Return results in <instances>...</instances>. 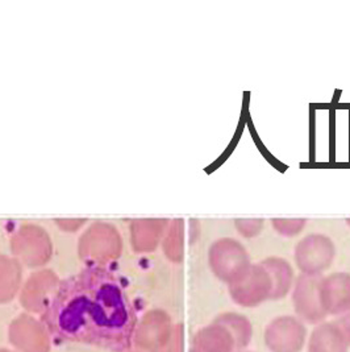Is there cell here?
Wrapping results in <instances>:
<instances>
[{
  "instance_id": "6da1fadb",
  "label": "cell",
  "mask_w": 350,
  "mask_h": 352,
  "mask_svg": "<svg viewBox=\"0 0 350 352\" xmlns=\"http://www.w3.org/2000/svg\"><path fill=\"white\" fill-rule=\"evenodd\" d=\"M43 323L62 342L126 352L133 343L137 317L119 280L104 268L90 267L58 285Z\"/></svg>"
},
{
  "instance_id": "7a4b0ae2",
  "label": "cell",
  "mask_w": 350,
  "mask_h": 352,
  "mask_svg": "<svg viewBox=\"0 0 350 352\" xmlns=\"http://www.w3.org/2000/svg\"><path fill=\"white\" fill-rule=\"evenodd\" d=\"M209 267L213 274L228 285L237 281L252 265L246 248L233 238H222L209 248Z\"/></svg>"
},
{
  "instance_id": "3957f363",
  "label": "cell",
  "mask_w": 350,
  "mask_h": 352,
  "mask_svg": "<svg viewBox=\"0 0 350 352\" xmlns=\"http://www.w3.org/2000/svg\"><path fill=\"white\" fill-rule=\"evenodd\" d=\"M228 287L232 301L249 309L270 300L272 292L270 274L261 263L252 264L237 281Z\"/></svg>"
},
{
  "instance_id": "277c9868",
  "label": "cell",
  "mask_w": 350,
  "mask_h": 352,
  "mask_svg": "<svg viewBox=\"0 0 350 352\" xmlns=\"http://www.w3.org/2000/svg\"><path fill=\"white\" fill-rule=\"evenodd\" d=\"M336 256L332 239L323 234H311L295 247L294 258L303 274H321L327 271Z\"/></svg>"
},
{
  "instance_id": "5b68a950",
  "label": "cell",
  "mask_w": 350,
  "mask_h": 352,
  "mask_svg": "<svg viewBox=\"0 0 350 352\" xmlns=\"http://www.w3.org/2000/svg\"><path fill=\"white\" fill-rule=\"evenodd\" d=\"M264 340L270 352H301L307 340L305 324L292 316L274 318L265 329Z\"/></svg>"
},
{
  "instance_id": "8992f818",
  "label": "cell",
  "mask_w": 350,
  "mask_h": 352,
  "mask_svg": "<svg viewBox=\"0 0 350 352\" xmlns=\"http://www.w3.org/2000/svg\"><path fill=\"white\" fill-rule=\"evenodd\" d=\"M321 274H301L292 290V305L296 317L310 324L323 323L328 317L321 306L320 283Z\"/></svg>"
},
{
  "instance_id": "52a82bcc",
  "label": "cell",
  "mask_w": 350,
  "mask_h": 352,
  "mask_svg": "<svg viewBox=\"0 0 350 352\" xmlns=\"http://www.w3.org/2000/svg\"><path fill=\"white\" fill-rule=\"evenodd\" d=\"M170 317L161 310H153L136 326L133 343L141 352H161L172 334Z\"/></svg>"
},
{
  "instance_id": "ba28073f",
  "label": "cell",
  "mask_w": 350,
  "mask_h": 352,
  "mask_svg": "<svg viewBox=\"0 0 350 352\" xmlns=\"http://www.w3.org/2000/svg\"><path fill=\"white\" fill-rule=\"evenodd\" d=\"M8 338L20 352H50L48 329L28 316L19 317L10 326Z\"/></svg>"
},
{
  "instance_id": "9c48e42d",
  "label": "cell",
  "mask_w": 350,
  "mask_h": 352,
  "mask_svg": "<svg viewBox=\"0 0 350 352\" xmlns=\"http://www.w3.org/2000/svg\"><path fill=\"white\" fill-rule=\"evenodd\" d=\"M320 300L327 316H344L350 311V273H332L321 278Z\"/></svg>"
},
{
  "instance_id": "30bf717a",
  "label": "cell",
  "mask_w": 350,
  "mask_h": 352,
  "mask_svg": "<svg viewBox=\"0 0 350 352\" xmlns=\"http://www.w3.org/2000/svg\"><path fill=\"white\" fill-rule=\"evenodd\" d=\"M236 350L232 334L223 324L213 320L194 336L190 352H235Z\"/></svg>"
},
{
  "instance_id": "8fae6325",
  "label": "cell",
  "mask_w": 350,
  "mask_h": 352,
  "mask_svg": "<svg viewBox=\"0 0 350 352\" xmlns=\"http://www.w3.org/2000/svg\"><path fill=\"white\" fill-rule=\"evenodd\" d=\"M349 349L336 322L318 323L308 339V352H349Z\"/></svg>"
},
{
  "instance_id": "7c38bea8",
  "label": "cell",
  "mask_w": 350,
  "mask_h": 352,
  "mask_svg": "<svg viewBox=\"0 0 350 352\" xmlns=\"http://www.w3.org/2000/svg\"><path fill=\"white\" fill-rule=\"evenodd\" d=\"M264 268L270 274L272 292L270 300H282L294 287V270L282 257H268L261 261Z\"/></svg>"
},
{
  "instance_id": "4fadbf2b",
  "label": "cell",
  "mask_w": 350,
  "mask_h": 352,
  "mask_svg": "<svg viewBox=\"0 0 350 352\" xmlns=\"http://www.w3.org/2000/svg\"><path fill=\"white\" fill-rule=\"evenodd\" d=\"M215 322L223 324L224 327L232 334L237 350H244L250 344V340L253 336V327L249 320L242 314L223 313L215 318Z\"/></svg>"
},
{
  "instance_id": "5bb4252c",
  "label": "cell",
  "mask_w": 350,
  "mask_h": 352,
  "mask_svg": "<svg viewBox=\"0 0 350 352\" xmlns=\"http://www.w3.org/2000/svg\"><path fill=\"white\" fill-rule=\"evenodd\" d=\"M305 219H271L272 227L283 236H294L298 235L304 226Z\"/></svg>"
},
{
  "instance_id": "9a60e30c",
  "label": "cell",
  "mask_w": 350,
  "mask_h": 352,
  "mask_svg": "<svg viewBox=\"0 0 350 352\" xmlns=\"http://www.w3.org/2000/svg\"><path fill=\"white\" fill-rule=\"evenodd\" d=\"M185 350V330L182 324L173 326L172 334L161 352H183Z\"/></svg>"
},
{
  "instance_id": "2e32d148",
  "label": "cell",
  "mask_w": 350,
  "mask_h": 352,
  "mask_svg": "<svg viewBox=\"0 0 350 352\" xmlns=\"http://www.w3.org/2000/svg\"><path fill=\"white\" fill-rule=\"evenodd\" d=\"M240 234L245 238H253L258 235L264 227L262 219H237L235 222Z\"/></svg>"
},
{
  "instance_id": "e0dca14e",
  "label": "cell",
  "mask_w": 350,
  "mask_h": 352,
  "mask_svg": "<svg viewBox=\"0 0 350 352\" xmlns=\"http://www.w3.org/2000/svg\"><path fill=\"white\" fill-rule=\"evenodd\" d=\"M336 323L338 324L341 333L345 336V339H347V342H348L350 347V311L347 313V314H344V316H341V318L337 320Z\"/></svg>"
},
{
  "instance_id": "ac0fdd59",
  "label": "cell",
  "mask_w": 350,
  "mask_h": 352,
  "mask_svg": "<svg viewBox=\"0 0 350 352\" xmlns=\"http://www.w3.org/2000/svg\"><path fill=\"white\" fill-rule=\"evenodd\" d=\"M0 352H11V351H8V350H4V349H0Z\"/></svg>"
},
{
  "instance_id": "d6986e66",
  "label": "cell",
  "mask_w": 350,
  "mask_h": 352,
  "mask_svg": "<svg viewBox=\"0 0 350 352\" xmlns=\"http://www.w3.org/2000/svg\"><path fill=\"white\" fill-rule=\"evenodd\" d=\"M348 224L350 226V219H348Z\"/></svg>"
},
{
  "instance_id": "ffe728a7",
  "label": "cell",
  "mask_w": 350,
  "mask_h": 352,
  "mask_svg": "<svg viewBox=\"0 0 350 352\" xmlns=\"http://www.w3.org/2000/svg\"><path fill=\"white\" fill-rule=\"evenodd\" d=\"M127 352H141V351H127Z\"/></svg>"
},
{
  "instance_id": "44dd1931",
  "label": "cell",
  "mask_w": 350,
  "mask_h": 352,
  "mask_svg": "<svg viewBox=\"0 0 350 352\" xmlns=\"http://www.w3.org/2000/svg\"><path fill=\"white\" fill-rule=\"evenodd\" d=\"M239 352H250V351H239Z\"/></svg>"
}]
</instances>
